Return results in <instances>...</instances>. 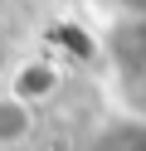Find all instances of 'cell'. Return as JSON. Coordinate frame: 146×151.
<instances>
[{"label": "cell", "instance_id": "obj_3", "mask_svg": "<svg viewBox=\"0 0 146 151\" xmlns=\"http://www.w3.org/2000/svg\"><path fill=\"white\" fill-rule=\"evenodd\" d=\"M122 10H132V20H141V15H146V0H122Z\"/></svg>", "mask_w": 146, "mask_h": 151}, {"label": "cell", "instance_id": "obj_1", "mask_svg": "<svg viewBox=\"0 0 146 151\" xmlns=\"http://www.w3.org/2000/svg\"><path fill=\"white\" fill-rule=\"evenodd\" d=\"M10 93L29 107H44L63 93V63L58 59H24L15 73H10Z\"/></svg>", "mask_w": 146, "mask_h": 151}, {"label": "cell", "instance_id": "obj_2", "mask_svg": "<svg viewBox=\"0 0 146 151\" xmlns=\"http://www.w3.org/2000/svg\"><path fill=\"white\" fill-rule=\"evenodd\" d=\"M34 127H39V117H34V107L29 102H19L15 93H0V151H19L29 137H34Z\"/></svg>", "mask_w": 146, "mask_h": 151}]
</instances>
